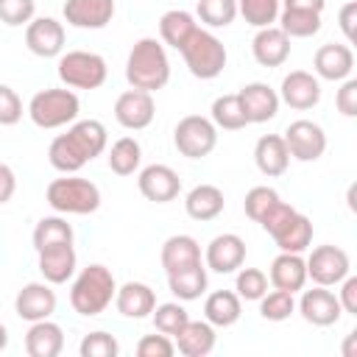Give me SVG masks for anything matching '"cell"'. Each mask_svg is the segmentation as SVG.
<instances>
[{"label": "cell", "instance_id": "277c9868", "mask_svg": "<svg viewBox=\"0 0 357 357\" xmlns=\"http://www.w3.org/2000/svg\"><path fill=\"white\" fill-rule=\"evenodd\" d=\"M187 70L201 78V81H212L223 73L226 67V45L212 33V31H204V28H195L192 36L184 42V47L178 50Z\"/></svg>", "mask_w": 357, "mask_h": 357}, {"label": "cell", "instance_id": "5b68a950", "mask_svg": "<svg viewBox=\"0 0 357 357\" xmlns=\"http://www.w3.org/2000/svg\"><path fill=\"white\" fill-rule=\"evenodd\" d=\"M56 73L67 89H98L106 84L109 67L100 53L92 50H67L59 56Z\"/></svg>", "mask_w": 357, "mask_h": 357}, {"label": "cell", "instance_id": "7c38bea8", "mask_svg": "<svg viewBox=\"0 0 357 357\" xmlns=\"http://www.w3.org/2000/svg\"><path fill=\"white\" fill-rule=\"evenodd\" d=\"M279 100L287 103L290 109H298V112H307L312 106H318L321 100V81L318 75L307 73V70H293L282 78V86H279Z\"/></svg>", "mask_w": 357, "mask_h": 357}, {"label": "cell", "instance_id": "ee69618b", "mask_svg": "<svg viewBox=\"0 0 357 357\" xmlns=\"http://www.w3.org/2000/svg\"><path fill=\"white\" fill-rule=\"evenodd\" d=\"M78 354L81 357H117L120 354V343L114 335L109 332H89L81 346H78Z\"/></svg>", "mask_w": 357, "mask_h": 357}, {"label": "cell", "instance_id": "60d3db41", "mask_svg": "<svg viewBox=\"0 0 357 357\" xmlns=\"http://www.w3.org/2000/svg\"><path fill=\"white\" fill-rule=\"evenodd\" d=\"M296 312V298L287 290H271L259 298V315L265 321H287Z\"/></svg>", "mask_w": 357, "mask_h": 357}, {"label": "cell", "instance_id": "1f68e13d", "mask_svg": "<svg viewBox=\"0 0 357 357\" xmlns=\"http://www.w3.org/2000/svg\"><path fill=\"white\" fill-rule=\"evenodd\" d=\"M167 287L178 301H195L206 290V268L198 262L192 268L173 271V273H167Z\"/></svg>", "mask_w": 357, "mask_h": 357}, {"label": "cell", "instance_id": "9c48e42d", "mask_svg": "<svg viewBox=\"0 0 357 357\" xmlns=\"http://www.w3.org/2000/svg\"><path fill=\"white\" fill-rule=\"evenodd\" d=\"M284 145L293 159L298 162H315L326 151V134L312 120H293L284 131Z\"/></svg>", "mask_w": 357, "mask_h": 357}, {"label": "cell", "instance_id": "d590c367", "mask_svg": "<svg viewBox=\"0 0 357 357\" xmlns=\"http://www.w3.org/2000/svg\"><path fill=\"white\" fill-rule=\"evenodd\" d=\"M142 162V148L134 137H120L109 148V170L117 176H131Z\"/></svg>", "mask_w": 357, "mask_h": 357}, {"label": "cell", "instance_id": "ac0fdd59", "mask_svg": "<svg viewBox=\"0 0 357 357\" xmlns=\"http://www.w3.org/2000/svg\"><path fill=\"white\" fill-rule=\"evenodd\" d=\"M61 11L73 28L100 31L114 17V0H67Z\"/></svg>", "mask_w": 357, "mask_h": 357}, {"label": "cell", "instance_id": "ab89813d", "mask_svg": "<svg viewBox=\"0 0 357 357\" xmlns=\"http://www.w3.org/2000/svg\"><path fill=\"white\" fill-rule=\"evenodd\" d=\"M195 14L209 28H226L237 17V0H198Z\"/></svg>", "mask_w": 357, "mask_h": 357}, {"label": "cell", "instance_id": "484cf974", "mask_svg": "<svg viewBox=\"0 0 357 357\" xmlns=\"http://www.w3.org/2000/svg\"><path fill=\"white\" fill-rule=\"evenodd\" d=\"M173 337L184 357H206L215 349V326L209 321H187Z\"/></svg>", "mask_w": 357, "mask_h": 357}, {"label": "cell", "instance_id": "f907efd6", "mask_svg": "<svg viewBox=\"0 0 357 357\" xmlns=\"http://www.w3.org/2000/svg\"><path fill=\"white\" fill-rule=\"evenodd\" d=\"M335 106L343 117H357V81L346 78L335 95Z\"/></svg>", "mask_w": 357, "mask_h": 357}, {"label": "cell", "instance_id": "f6af8a7d", "mask_svg": "<svg viewBox=\"0 0 357 357\" xmlns=\"http://www.w3.org/2000/svg\"><path fill=\"white\" fill-rule=\"evenodd\" d=\"M276 201H279V192H276L273 187H251V190L245 192L243 209H245V215H248L251 220L259 223V218H262Z\"/></svg>", "mask_w": 357, "mask_h": 357}, {"label": "cell", "instance_id": "681fc988", "mask_svg": "<svg viewBox=\"0 0 357 357\" xmlns=\"http://www.w3.org/2000/svg\"><path fill=\"white\" fill-rule=\"evenodd\" d=\"M293 215H296V209H293L290 204L276 201V204H273V206H271V209H268V212L259 218V226H262V229H265V231L273 237L276 231H282V229L290 223V218H293Z\"/></svg>", "mask_w": 357, "mask_h": 357}, {"label": "cell", "instance_id": "bcb514c9", "mask_svg": "<svg viewBox=\"0 0 357 357\" xmlns=\"http://www.w3.org/2000/svg\"><path fill=\"white\" fill-rule=\"evenodd\" d=\"M36 14V3L33 0H0V22L17 28V25H28Z\"/></svg>", "mask_w": 357, "mask_h": 357}, {"label": "cell", "instance_id": "f1b7e54d", "mask_svg": "<svg viewBox=\"0 0 357 357\" xmlns=\"http://www.w3.org/2000/svg\"><path fill=\"white\" fill-rule=\"evenodd\" d=\"M223 206H226L223 192H220V187H215V184H198V187H192V190L187 192V198H184L187 215H190L192 220H198V223L215 220V218L223 212Z\"/></svg>", "mask_w": 357, "mask_h": 357}, {"label": "cell", "instance_id": "f546056e", "mask_svg": "<svg viewBox=\"0 0 357 357\" xmlns=\"http://www.w3.org/2000/svg\"><path fill=\"white\" fill-rule=\"evenodd\" d=\"M240 312H243V298L234 290H215L204 301V318L220 329L234 326L240 321Z\"/></svg>", "mask_w": 357, "mask_h": 357}, {"label": "cell", "instance_id": "e0dca14e", "mask_svg": "<svg viewBox=\"0 0 357 357\" xmlns=\"http://www.w3.org/2000/svg\"><path fill=\"white\" fill-rule=\"evenodd\" d=\"M14 310L22 321H45L56 312V293L50 290L47 282H28L17 298H14Z\"/></svg>", "mask_w": 357, "mask_h": 357}, {"label": "cell", "instance_id": "836d02e7", "mask_svg": "<svg viewBox=\"0 0 357 357\" xmlns=\"http://www.w3.org/2000/svg\"><path fill=\"white\" fill-rule=\"evenodd\" d=\"M273 240H276L279 251L301 254V251H307V248H310V243H312V220H310L307 215L296 212V215L290 218V223H287L282 231H276V234H273Z\"/></svg>", "mask_w": 357, "mask_h": 357}, {"label": "cell", "instance_id": "c3c4849f", "mask_svg": "<svg viewBox=\"0 0 357 357\" xmlns=\"http://www.w3.org/2000/svg\"><path fill=\"white\" fill-rule=\"evenodd\" d=\"M20 120H22V100H20V95L11 86L0 84V126H17Z\"/></svg>", "mask_w": 357, "mask_h": 357}, {"label": "cell", "instance_id": "f35d334b", "mask_svg": "<svg viewBox=\"0 0 357 357\" xmlns=\"http://www.w3.org/2000/svg\"><path fill=\"white\" fill-rule=\"evenodd\" d=\"M282 0H237V14L254 25V28H268L279 20Z\"/></svg>", "mask_w": 357, "mask_h": 357}, {"label": "cell", "instance_id": "2e32d148", "mask_svg": "<svg viewBox=\"0 0 357 357\" xmlns=\"http://www.w3.org/2000/svg\"><path fill=\"white\" fill-rule=\"evenodd\" d=\"M237 98H240V106H243L248 123H268V120H273L276 112H279V103H282V100H279V92L271 89V86L262 84V81L245 84V86L237 92Z\"/></svg>", "mask_w": 357, "mask_h": 357}, {"label": "cell", "instance_id": "11a10c76", "mask_svg": "<svg viewBox=\"0 0 357 357\" xmlns=\"http://www.w3.org/2000/svg\"><path fill=\"white\" fill-rule=\"evenodd\" d=\"M326 0H282V8H304V11H324Z\"/></svg>", "mask_w": 357, "mask_h": 357}, {"label": "cell", "instance_id": "74e56055", "mask_svg": "<svg viewBox=\"0 0 357 357\" xmlns=\"http://www.w3.org/2000/svg\"><path fill=\"white\" fill-rule=\"evenodd\" d=\"M47 159H50V165H53L59 173H78V170L86 165V159H84L81 151L70 142L67 134H59V137L50 142V148H47Z\"/></svg>", "mask_w": 357, "mask_h": 357}, {"label": "cell", "instance_id": "7dc6e473", "mask_svg": "<svg viewBox=\"0 0 357 357\" xmlns=\"http://www.w3.org/2000/svg\"><path fill=\"white\" fill-rule=\"evenodd\" d=\"M137 354L139 357H173L176 354V343L170 340V335H145L137 343Z\"/></svg>", "mask_w": 357, "mask_h": 357}, {"label": "cell", "instance_id": "e575fe53", "mask_svg": "<svg viewBox=\"0 0 357 357\" xmlns=\"http://www.w3.org/2000/svg\"><path fill=\"white\" fill-rule=\"evenodd\" d=\"M279 28L293 39H307L321 31V14L318 11H304V8H282L279 11Z\"/></svg>", "mask_w": 357, "mask_h": 357}, {"label": "cell", "instance_id": "603a6c76", "mask_svg": "<svg viewBox=\"0 0 357 357\" xmlns=\"http://www.w3.org/2000/svg\"><path fill=\"white\" fill-rule=\"evenodd\" d=\"M271 284L276 290H287V293L304 290V284H307V262H304V257L282 251L271 262Z\"/></svg>", "mask_w": 357, "mask_h": 357}, {"label": "cell", "instance_id": "d4e9b609", "mask_svg": "<svg viewBox=\"0 0 357 357\" xmlns=\"http://www.w3.org/2000/svg\"><path fill=\"white\" fill-rule=\"evenodd\" d=\"M64 349V332L53 321H33L25 332V351L31 357H59Z\"/></svg>", "mask_w": 357, "mask_h": 357}, {"label": "cell", "instance_id": "4fadbf2b", "mask_svg": "<svg viewBox=\"0 0 357 357\" xmlns=\"http://www.w3.org/2000/svg\"><path fill=\"white\" fill-rule=\"evenodd\" d=\"M137 187L139 192L153 201V204H167L173 198H178L181 192V178L178 173L170 167V165H148L139 170V178H137Z\"/></svg>", "mask_w": 357, "mask_h": 357}, {"label": "cell", "instance_id": "cb8c5ba5", "mask_svg": "<svg viewBox=\"0 0 357 357\" xmlns=\"http://www.w3.org/2000/svg\"><path fill=\"white\" fill-rule=\"evenodd\" d=\"M159 259H162L165 273L184 271V268H192V265L201 262V245H198V240L190 237V234H173V237L165 240Z\"/></svg>", "mask_w": 357, "mask_h": 357}, {"label": "cell", "instance_id": "4dcf8cb0", "mask_svg": "<svg viewBox=\"0 0 357 357\" xmlns=\"http://www.w3.org/2000/svg\"><path fill=\"white\" fill-rule=\"evenodd\" d=\"M198 28L195 17L190 11H181V8H173V11H165L162 20H159V36L165 45H170L173 50H181L184 42L192 36V31Z\"/></svg>", "mask_w": 357, "mask_h": 357}, {"label": "cell", "instance_id": "d6986e66", "mask_svg": "<svg viewBox=\"0 0 357 357\" xmlns=\"http://www.w3.org/2000/svg\"><path fill=\"white\" fill-rule=\"evenodd\" d=\"M251 53L259 67H282L290 56V36L279 25L257 28L251 39Z\"/></svg>", "mask_w": 357, "mask_h": 357}, {"label": "cell", "instance_id": "816d5d0a", "mask_svg": "<svg viewBox=\"0 0 357 357\" xmlns=\"http://www.w3.org/2000/svg\"><path fill=\"white\" fill-rule=\"evenodd\" d=\"M340 310L349 312V315H357V276H346L340 282Z\"/></svg>", "mask_w": 357, "mask_h": 357}, {"label": "cell", "instance_id": "7402d4cb", "mask_svg": "<svg viewBox=\"0 0 357 357\" xmlns=\"http://www.w3.org/2000/svg\"><path fill=\"white\" fill-rule=\"evenodd\" d=\"M254 162H257L259 173H265L268 178L282 176L290 165V151L284 145V137H279V134L259 137L257 145H254Z\"/></svg>", "mask_w": 357, "mask_h": 357}, {"label": "cell", "instance_id": "83f0119b", "mask_svg": "<svg viewBox=\"0 0 357 357\" xmlns=\"http://www.w3.org/2000/svg\"><path fill=\"white\" fill-rule=\"evenodd\" d=\"M67 137H70V142L81 151V156H84L86 162H92L95 156H100V153L106 151V142H109L106 126H103L100 120H75V123L67 128Z\"/></svg>", "mask_w": 357, "mask_h": 357}, {"label": "cell", "instance_id": "5bb4252c", "mask_svg": "<svg viewBox=\"0 0 357 357\" xmlns=\"http://www.w3.org/2000/svg\"><path fill=\"white\" fill-rule=\"evenodd\" d=\"M298 312L307 324L312 326H332L340 321L343 310H340V301L332 290L315 284L312 290H304L301 293V301H298Z\"/></svg>", "mask_w": 357, "mask_h": 357}, {"label": "cell", "instance_id": "9a60e30c", "mask_svg": "<svg viewBox=\"0 0 357 357\" xmlns=\"http://www.w3.org/2000/svg\"><path fill=\"white\" fill-rule=\"evenodd\" d=\"M204 259H206V268L215 273H234L245 262V240L231 231L218 234L209 240Z\"/></svg>", "mask_w": 357, "mask_h": 357}, {"label": "cell", "instance_id": "8fae6325", "mask_svg": "<svg viewBox=\"0 0 357 357\" xmlns=\"http://www.w3.org/2000/svg\"><path fill=\"white\" fill-rule=\"evenodd\" d=\"M156 117V103L151 98V92L142 89H128L114 100V120L128 128V131H142L153 123Z\"/></svg>", "mask_w": 357, "mask_h": 357}, {"label": "cell", "instance_id": "30bf717a", "mask_svg": "<svg viewBox=\"0 0 357 357\" xmlns=\"http://www.w3.org/2000/svg\"><path fill=\"white\" fill-rule=\"evenodd\" d=\"M25 45L39 59H56L64 50V25L53 17H33L25 25Z\"/></svg>", "mask_w": 357, "mask_h": 357}, {"label": "cell", "instance_id": "7a4b0ae2", "mask_svg": "<svg viewBox=\"0 0 357 357\" xmlns=\"http://www.w3.org/2000/svg\"><path fill=\"white\" fill-rule=\"evenodd\" d=\"M114 293H117V282L112 271L100 262H92L81 268V273L75 276L70 287V304L78 315L92 318V315H100L114 301Z\"/></svg>", "mask_w": 357, "mask_h": 357}, {"label": "cell", "instance_id": "4316f807", "mask_svg": "<svg viewBox=\"0 0 357 357\" xmlns=\"http://www.w3.org/2000/svg\"><path fill=\"white\" fill-rule=\"evenodd\" d=\"M78 265L75 248L73 245H59V248H47L39 251V273L45 276L47 284H64L73 279Z\"/></svg>", "mask_w": 357, "mask_h": 357}, {"label": "cell", "instance_id": "ba28073f", "mask_svg": "<svg viewBox=\"0 0 357 357\" xmlns=\"http://www.w3.org/2000/svg\"><path fill=\"white\" fill-rule=\"evenodd\" d=\"M304 262H307V279H312L321 287L340 284L351 271V259L340 245H318Z\"/></svg>", "mask_w": 357, "mask_h": 357}, {"label": "cell", "instance_id": "db71d44e", "mask_svg": "<svg viewBox=\"0 0 357 357\" xmlns=\"http://www.w3.org/2000/svg\"><path fill=\"white\" fill-rule=\"evenodd\" d=\"M14 190H17V176L8 165L0 162V206L14 198Z\"/></svg>", "mask_w": 357, "mask_h": 357}, {"label": "cell", "instance_id": "6da1fadb", "mask_svg": "<svg viewBox=\"0 0 357 357\" xmlns=\"http://www.w3.org/2000/svg\"><path fill=\"white\" fill-rule=\"evenodd\" d=\"M126 81L131 89L156 92L170 81V59L159 39H139L126 59Z\"/></svg>", "mask_w": 357, "mask_h": 357}, {"label": "cell", "instance_id": "f5cc1de1", "mask_svg": "<svg viewBox=\"0 0 357 357\" xmlns=\"http://www.w3.org/2000/svg\"><path fill=\"white\" fill-rule=\"evenodd\" d=\"M337 22H340V31L346 33V39L354 42V36H357V31H354V22H357V3H354V0H349V3L340 8Z\"/></svg>", "mask_w": 357, "mask_h": 357}, {"label": "cell", "instance_id": "6f0895ef", "mask_svg": "<svg viewBox=\"0 0 357 357\" xmlns=\"http://www.w3.org/2000/svg\"><path fill=\"white\" fill-rule=\"evenodd\" d=\"M6 346H8V329H6L3 324H0V351H3Z\"/></svg>", "mask_w": 357, "mask_h": 357}, {"label": "cell", "instance_id": "ffe728a7", "mask_svg": "<svg viewBox=\"0 0 357 357\" xmlns=\"http://www.w3.org/2000/svg\"><path fill=\"white\" fill-rule=\"evenodd\" d=\"M312 67H315V75L324 81H346L354 70V53L349 45L329 42V45H321L315 50Z\"/></svg>", "mask_w": 357, "mask_h": 357}, {"label": "cell", "instance_id": "9f6ffc18", "mask_svg": "<svg viewBox=\"0 0 357 357\" xmlns=\"http://www.w3.org/2000/svg\"><path fill=\"white\" fill-rule=\"evenodd\" d=\"M354 340H357V332H351V335H349V340H346V346H343V354H346V357H351V354H354Z\"/></svg>", "mask_w": 357, "mask_h": 357}, {"label": "cell", "instance_id": "44dd1931", "mask_svg": "<svg viewBox=\"0 0 357 357\" xmlns=\"http://www.w3.org/2000/svg\"><path fill=\"white\" fill-rule=\"evenodd\" d=\"M114 307L123 318H148L156 307V293L145 284V282H126L123 287H117L114 293Z\"/></svg>", "mask_w": 357, "mask_h": 357}, {"label": "cell", "instance_id": "7bdbcfd3", "mask_svg": "<svg viewBox=\"0 0 357 357\" xmlns=\"http://www.w3.org/2000/svg\"><path fill=\"white\" fill-rule=\"evenodd\" d=\"M237 282H234V293L245 301H259L268 293V276L259 268H237Z\"/></svg>", "mask_w": 357, "mask_h": 357}, {"label": "cell", "instance_id": "d6a6232c", "mask_svg": "<svg viewBox=\"0 0 357 357\" xmlns=\"http://www.w3.org/2000/svg\"><path fill=\"white\" fill-rule=\"evenodd\" d=\"M59 245H73V226L53 215V218H42L33 229V248L36 254L39 251H47V248H59Z\"/></svg>", "mask_w": 357, "mask_h": 357}, {"label": "cell", "instance_id": "3957f363", "mask_svg": "<svg viewBox=\"0 0 357 357\" xmlns=\"http://www.w3.org/2000/svg\"><path fill=\"white\" fill-rule=\"evenodd\" d=\"M47 204L59 215H92L100 206V190L89 178H78L64 173V178H53L45 192Z\"/></svg>", "mask_w": 357, "mask_h": 357}, {"label": "cell", "instance_id": "8992f818", "mask_svg": "<svg viewBox=\"0 0 357 357\" xmlns=\"http://www.w3.org/2000/svg\"><path fill=\"white\" fill-rule=\"evenodd\" d=\"M81 112V100L73 89H42L28 103V117L39 128H61L75 123Z\"/></svg>", "mask_w": 357, "mask_h": 357}, {"label": "cell", "instance_id": "b9f144b4", "mask_svg": "<svg viewBox=\"0 0 357 357\" xmlns=\"http://www.w3.org/2000/svg\"><path fill=\"white\" fill-rule=\"evenodd\" d=\"M153 326H156V332H162V335H176L187 321H190V315H187V310L178 304V301H165V304H156L153 307Z\"/></svg>", "mask_w": 357, "mask_h": 357}, {"label": "cell", "instance_id": "8d00e7d4", "mask_svg": "<svg viewBox=\"0 0 357 357\" xmlns=\"http://www.w3.org/2000/svg\"><path fill=\"white\" fill-rule=\"evenodd\" d=\"M212 123L215 128H223V131H240L248 126L245 120V112L240 106V98L237 95H220L215 98L212 103Z\"/></svg>", "mask_w": 357, "mask_h": 357}, {"label": "cell", "instance_id": "52a82bcc", "mask_svg": "<svg viewBox=\"0 0 357 357\" xmlns=\"http://www.w3.org/2000/svg\"><path fill=\"white\" fill-rule=\"evenodd\" d=\"M173 145L181 156L187 159H204L215 151L218 145V128L209 117H201V114H187L176 123V131H173Z\"/></svg>", "mask_w": 357, "mask_h": 357}]
</instances>
